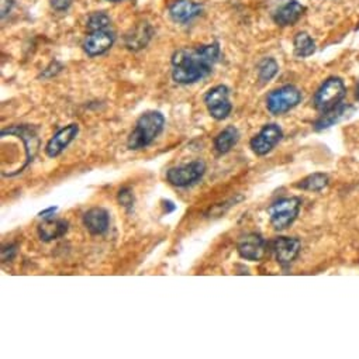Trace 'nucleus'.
<instances>
[{
    "label": "nucleus",
    "mask_w": 359,
    "mask_h": 359,
    "mask_svg": "<svg viewBox=\"0 0 359 359\" xmlns=\"http://www.w3.org/2000/svg\"><path fill=\"white\" fill-rule=\"evenodd\" d=\"M220 58L217 43L200 48H182L172 56V78L176 84H196L211 74L214 65Z\"/></svg>",
    "instance_id": "nucleus-1"
},
{
    "label": "nucleus",
    "mask_w": 359,
    "mask_h": 359,
    "mask_svg": "<svg viewBox=\"0 0 359 359\" xmlns=\"http://www.w3.org/2000/svg\"><path fill=\"white\" fill-rule=\"evenodd\" d=\"M165 127V117L160 112L144 113L135 123L131 131L127 146L132 151L144 150L151 146L153 141L162 132Z\"/></svg>",
    "instance_id": "nucleus-2"
},
{
    "label": "nucleus",
    "mask_w": 359,
    "mask_h": 359,
    "mask_svg": "<svg viewBox=\"0 0 359 359\" xmlns=\"http://www.w3.org/2000/svg\"><path fill=\"white\" fill-rule=\"evenodd\" d=\"M302 201L298 197H284L275 201L269 208V222L275 230H284L289 227L299 215Z\"/></svg>",
    "instance_id": "nucleus-3"
},
{
    "label": "nucleus",
    "mask_w": 359,
    "mask_h": 359,
    "mask_svg": "<svg viewBox=\"0 0 359 359\" xmlns=\"http://www.w3.org/2000/svg\"><path fill=\"white\" fill-rule=\"evenodd\" d=\"M346 93V88L339 78L327 79L314 95V107L320 112H327L341 103Z\"/></svg>",
    "instance_id": "nucleus-4"
},
{
    "label": "nucleus",
    "mask_w": 359,
    "mask_h": 359,
    "mask_svg": "<svg viewBox=\"0 0 359 359\" xmlns=\"http://www.w3.org/2000/svg\"><path fill=\"white\" fill-rule=\"evenodd\" d=\"M300 100H302L300 91L292 85H287L268 95L266 107L272 114L279 116L296 107L300 103Z\"/></svg>",
    "instance_id": "nucleus-5"
},
{
    "label": "nucleus",
    "mask_w": 359,
    "mask_h": 359,
    "mask_svg": "<svg viewBox=\"0 0 359 359\" xmlns=\"http://www.w3.org/2000/svg\"><path fill=\"white\" fill-rule=\"evenodd\" d=\"M204 103L210 116L215 120L227 119L233 110V105L230 102V91L224 85H219L210 89L204 96Z\"/></svg>",
    "instance_id": "nucleus-6"
},
{
    "label": "nucleus",
    "mask_w": 359,
    "mask_h": 359,
    "mask_svg": "<svg viewBox=\"0 0 359 359\" xmlns=\"http://www.w3.org/2000/svg\"><path fill=\"white\" fill-rule=\"evenodd\" d=\"M206 172V164L200 160L192 161L189 164L171 168L167 172V179L171 185L176 188H188L203 178Z\"/></svg>",
    "instance_id": "nucleus-7"
},
{
    "label": "nucleus",
    "mask_w": 359,
    "mask_h": 359,
    "mask_svg": "<svg viewBox=\"0 0 359 359\" xmlns=\"http://www.w3.org/2000/svg\"><path fill=\"white\" fill-rule=\"evenodd\" d=\"M283 137V131L280 130V127L277 124H266L259 134H257L251 142V150L254 151V154L262 157L266 155L268 153H270Z\"/></svg>",
    "instance_id": "nucleus-8"
},
{
    "label": "nucleus",
    "mask_w": 359,
    "mask_h": 359,
    "mask_svg": "<svg viewBox=\"0 0 359 359\" xmlns=\"http://www.w3.org/2000/svg\"><path fill=\"white\" fill-rule=\"evenodd\" d=\"M300 241L298 238L289 237H277L272 243V251L277 263L282 266H289L300 252Z\"/></svg>",
    "instance_id": "nucleus-9"
},
{
    "label": "nucleus",
    "mask_w": 359,
    "mask_h": 359,
    "mask_svg": "<svg viewBox=\"0 0 359 359\" xmlns=\"http://www.w3.org/2000/svg\"><path fill=\"white\" fill-rule=\"evenodd\" d=\"M237 250L241 258L257 262L261 261L266 254V241L261 234L251 233L240 240Z\"/></svg>",
    "instance_id": "nucleus-10"
},
{
    "label": "nucleus",
    "mask_w": 359,
    "mask_h": 359,
    "mask_svg": "<svg viewBox=\"0 0 359 359\" xmlns=\"http://www.w3.org/2000/svg\"><path fill=\"white\" fill-rule=\"evenodd\" d=\"M79 132V127L78 124H69L68 127L59 130L47 144L45 153L49 158H55L58 157L69 144L75 139V137Z\"/></svg>",
    "instance_id": "nucleus-11"
},
{
    "label": "nucleus",
    "mask_w": 359,
    "mask_h": 359,
    "mask_svg": "<svg viewBox=\"0 0 359 359\" xmlns=\"http://www.w3.org/2000/svg\"><path fill=\"white\" fill-rule=\"evenodd\" d=\"M6 135H16L19 138L23 139L24 147H26V165L33 161V158L36 157L37 151H38V137L36 134V131L29 127V125H15L10 128H6L2 131V137Z\"/></svg>",
    "instance_id": "nucleus-12"
},
{
    "label": "nucleus",
    "mask_w": 359,
    "mask_h": 359,
    "mask_svg": "<svg viewBox=\"0 0 359 359\" xmlns=\"http://www.w3.org/2000/svg\"><path fill=\"white\" fill-rule=\"evenodd\" d=\"M84 226L92 236H102L109 230L110 215L106 208L93 207L84 214Z\"/></svg>",
    "instance_id": "nucleus-13"
},
{
    "label": "nucleus",
    "mask_w": 359,
    "mask_h": 359,
    "mask_svg": "<svg viewBox=\"0 0 359 359\" xmlns=\"http://www.w3.org/2000/svg\"><path fill=\"white\" fill-rule=\"evenodd\" d=\"M114 44V34L109 30L92 31L84 43V49L89 56H98L105 54Z\"/></svg>",
    "instance_id": "nucleus-14"
},
{
    "label": "nucleus",
    "mask_w": 359,
    "mask_h": 359,
    "mask_svg": "<svg viewBox=\"0 0 359 359\" xmlns=\"http://www.w3.org/2000/svg\"><path fill=\"white\" fill-rule=\"evenodd\" d=\"M355 112V109L351 106V105H337L335 107L327 110L323 113V116L316 121L314 124V128L317 131H321V130H326V128H330L331 125L348 119L352 113Z\"/></svg>",
    "instance_id": "nucleus-15"
},
{
    "label": "nucleus",
    "mask_w": 359,
    "mask_h": 359,
    "mask_svg": "<svg viewBox=\"0 0 359 359\" xmlns=\"http://www.w3.org/2000/svg\"><path fill=\"white\" fill-rule=\"evenodd\" d=\"M201 12V6L199 3L192 2V0H176L171 6L169 15L176 23H188Z\"/></svg>",
    "instance_id": "nucleus-16"
},
{
    "label": "nucleus",
    "mask_w": 359,
    "mask_h": 359,
    "mask_svg": "<svg viewBox=\"0 0 359 359\" xmlns=\"http://www.w3.org/2000/svg\"><path fill=\"white\" fill-rule=\"evenodd\" d=\"M305 8L298 2H289L284 6H282L273 16V20L276 24L286 27V26H293L303 15Z\"/></svg>",
    "instance_id": "nucleus-17"
},
{
    "label": "nucleus",
    "mask_w": 359,
    "mask_h": 359,
    "mask_svg": "<svg viewBox=\"0 0 359 359\" xmlns=\"http://www.w3.org/2000/svg\"><path fill=\"white\" fill-rule=\"evenodd\" d=\"M68 222L65 220H55V219H47L38 226V236L43 241L49 243L56 238H61L68 231Z\"/></svg>",
    "instance_id": "nucleus-18"
},
{
    "label": "nucleus",
    "mask_w": 359,
    "mask_h": 359,
    "mask_svg": "<svg viewBox=\"0 0 359 359\" xmlns=\"http://www.w3.org/2000/svg\"><path fill=\"white\" fill-rule=\"evenodd\" d=\"M238 139H240L238 130L234 125H229L214 138V150L220 155L227 154L237 146Z\"/></svg>",
    "instance_id": "nucleus-19"
},
{
    "label": "nucleus",
    "mask_w": 359,
    "mask_h": 359,
    "mask_svg": "<svg viewBox=\"0 0 359 359\" xmlns=\"http://www.w3.org/2000/svg\"><path fill=\"white\" fill-rule=\"evenodd\" d=\"M151 34H153V30H151L150 24L141 23L125 37V45L134 51L141 49L148 44Z\"/></svg>",
    "instance_id": "nucleus-20"
},
{
    "label": "nucleus",
    "mask_w": 359,
    "mask_h": 359,
    "mask_svg": "<svg viewBox=\"0 0 359 359\" xmlns=\"http://www.w3.org/2000/svg\"><path fill=\"white\" fill-rule=\"evenodd\" d=\"M328 182H330V179L326 174H313V175H309L307 178L302 179L296 185V188L302 189V190H309V192H320L328 186Z\"/></svg>",
    "instance_id": "nucleus-21"
},
{
    "label": "nucleus",
    "mask_w": 359,
    "mask_h": 359,
    "mask_svg": "<svg viewBox=\"0 0 359 359\" xmlns=\"http://www.w3.org/2000/svg\"><path fill=\"white\" fill-rule=\"evenodd\" d=\"M293 45H295V54L298 56H300V58L310 56L316 51V44H314L313 38L307 33H299L295 37Z\"/></svg>",
    "instance_id": "nucleus-22"
},
{
    "label": "nucleus",
    "mask_w": 359,
    "mask_h": 359,
    "mask_svg": "<svg viewBox=\"0 0 359 359\" xmlns=\"http://www.w3.org/2000/svg\"><path fill=\"white\" fill-rule=\"evenodd\" d=\"M277 74V63L272 58H265L258 68V77L261 84L269 82Z\"/></svg>",
    "instance_id": "nucleus-23"
},
{
    "label": "nucleus",
    "mask_w": 359,
    "mask_h": 359,
    "mask_svg": "<svg viewBox=\"0 0 359 359\" xmlns=\"http://www.w3.org/2000/svg\"><path fill=\"white\" fill-rule=\"evenodd\" d=\"M110 26V19L105 13H95L89 17L88 20V29L91 31H98V30H106Z\"/></svg>",
    "instance_id": "nucleus-24"
},
{
    "label": "nucleus",
    "mask_w": 359,
    "mask_h": 359,
    "mask_svg": "<svg viewBox=\"0 0 359 359\" xmlns=\"http://www.w3.org/2000/svg\"><path fill=\"white\" fill-rule=\"evenodd\" d=\"M119 203L125 207L127 210H131L132 206H134V194H132V190L130 188H123L120 192H119Z\"/></svg>",
    "instance_id": "nucleus-25"
},
{
    "label": "nucleus",
    "mask_w": 359,
    "mask_h": 359,
    "mask_svg": "<svg viewBox=\"0 0 359 359\" xmlns=\"http://www.w3.org/2000/svg\"><path fill=\"white\" fill-rule=\"evenodd\" d=\"M72 3V0H51V6L58 10V12H62V10H66Z\"/></svg>",
    "instance_id": "nucleus-26"
},
{
    "label": "nucleus",
    "mask_w": 359,
    "mask_h": 359,
    "mask_svg": "<svg viewBox=\"0 0 359 359\" xmlns=\"http://www.w3.org/2000/svg\"><path fill=\"white\" fill-rule=\"evenodd\" d=\"M13 0H2V17H5L13 8Z\"/></svg>",
    "instance_id": "nucleus-27"
},
{
    "label": "nucleus",
    "mask_w": 359,
    "mask_h": 359,
    "mask_svg": "<svg viewBox=\"0 0 359 359\" xmlns=\"http://www.w3.org/2000/svg\"><path fill=\"white\" fill-rule=\"evenodd\" d=\"M58 210V207H49V208H47V210H44V211H41L40 213V217H44V219H49L51 215H54V213Z\"/></svg>",
    "instance_id": "nucleus-28"
},
{
    "label": "nucleus",
    "mask_w": 359,
    "mask_h": 359,
    "mask_svg": "<svg viewBox=\"0 0 359 359\" xmlns=\"http://www.w3.org/2000/svg\"><path fill=\"white\" fill-rule=\"evenodd\" d=\"M356 98H358V100H359V85H358V88H356Z\"/></svg>",
    "instance_id": "nucleus-29"
},
{
    "label": "nucleus",
    "mask_w": 359,
    "mask_h": 359,
    "mask_svg": "<svg viewBox=\"0 0 359 359\" xmlns=\"http://www.w3.org/2000/svg\"><path fill=\"white\" fill-rule=\"evenodd\" d=\"M110 2H119V0H110Z\"/></svg>",
    "instance_id": "nucleus-30"
}]
</instances>
